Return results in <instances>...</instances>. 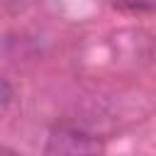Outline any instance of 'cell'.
Segmentation results:
<instances>
[{
  "label": "cell",
  "instance_id": "obj_2",
  "mask_svg": "<svg viewBox=\"0 0 156 156\" xmlns=\"http://www.w3.org/2000/svg\"><path fill=\"white\" fill-rule=\"evenodd\" d=\"M115 5H119L124 10H154L156 0H115Z\"/></svg>",
  "mask_w": 156,
  "mask_h": 156
},
{
  "label": "cell",
  "instance_id": "obj_1",
  "mask_svg": "<svg viewBox=\"0 0 156 156\" xmlns=\"http://www.w3.org/2000/svg\"><path fill=\"white\" fill-rule=\"evenodd\" d=\"M105 149L102 139L95 134L78 129V127H56L49 134V141L44 146V154L49 156H78V154H100Z\"/></svg>",
  "mask_w": 156,
  "mask_h": 156
},
{
  "label": "cell",
  "instance_id": "obj_3",
  "mask_svg": "<svg viewBox=\"0 0 156 156\" xmlns=\"http://www.w3.org/2000/svg\"><path fill=\"white\" fill-rule=\"evenodd\" d=\"M12 98H15V88L10 85V80H7V78H2V76H0V107L10 105V102H12Z\"/></svg>",
  "mask_w": 156,
  "mask_h": 156
},
{
  "label": "cell",
  "instance_id": "obj_4",
  "mask_svg": "<svg viewBox=\"0 0 156 156\" xmlns=\"http://www.w3.org/2000/svg\"><path fill=\"white\" fill-rule=\"evenodd\" d=\"M0 154H12L10 149H5V146H0Z\"/></svg>",
  "mask_w": 156,
  "mask_h": 156
}]
</instances>
